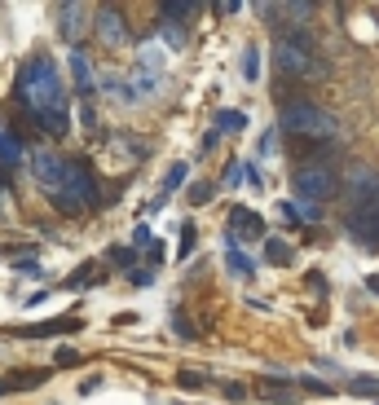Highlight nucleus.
<instances>
[{
	"label": "nucleus",
	"instance_id": "nucleus-1",
	"mask_svg": "<svg viewBox=\"0 0 379 405\" xmlns=\"http://www.w3.org/2000/svg\"><path fill=\"white\" fill-rule=\"evenodd\" d=\"M14 97L22 102V111L35 124H44V133H66V88H62V75H57V66L49 57H31L18 70Z\"/></svg>",
	"mask_w": 379,
	"mask_h": 405
},
{
	"label": "nucleus",
	"instance_id": "nucleus-2",
	"mask_svg": "<svg viewBox=\"0 0 379 405\" xmlns=\"http://www.w3.org/2000/svg\"><path fill=\"white\" fill-rule=\"evenodd\" d=\"M274 62L291 79H322L326 75L322 49L313 44L309 31H278L274 35Z\"/></svg>",
	"mask_w": 379,
	"mask_h": 405
},
{
	"label": "nucleus",
	"instance_id": "nucleus-3",
	"mask_svg": "<svg viewBox=\"0 0 379 405\" xmlns=\"http://www.w3.org/2000/svg\"><path fill=\"white\" fill-rule=\"evenodd\" d=\"M49 198H53V207L62 211V216H80V211L93 207V198H98V176H93L84 163H66L62 185H57Z\"/></svg>",
	"mask_w": 379,
	"mask_h": 405
},
{
	"label": "nucleus",
	"instance_id": "nucleus-4",
	"mask_svg": "<svg viewBox=\"0 0 379 405\" xmlns=\"http://www.w3.org/2000/svg\"><path fill=\"white\" fill-rule=\"evenodd\" d=\"M282 133L326 141V137L340 133V124H335V115H331V111H322V106H313V102H287V106H282Z\"/></svg>",
	"mask_w": 379,
	"mask_h": 405
},
{
	"label": "nucleus",
	"instance_id": "nucleus-5",
	"mask_svg": "<svg viewBox=\"0 0 379 405\" xmlns=\"http://www.w3.org/2000/svg\"><path fill=\"white\" fill-rule=\"evenodd\" d=\"M291 189H295V198H300V202H317V207H322V202L340 189L335 168L322 163V159H304L300 168L291 172Z\"/></svg>",
	"mask_w": 379,
	"mask_h": 405
},
{
	"label": "nucleus",
	"instance_id": "nucleus-6",
	"mask_svg": "<svg viewBox=\"0 0 379 405\" xmlns=\"http://www.w3.org/2000/svg\"><path fill=\"white\" fill-rule=\"evenodd\" d=\"M344 198L349 207H371V202H379V172L371 168V163H353L349 168V181H344Z\"/></svg>",
	"mask_w": 379,
	"mask_h": 405
},
{
	"label": "nucleus",
	"instance_id": "nucleus-7",
	"mask_svg": "<svg viewBox=\"0 0 379 405\" xmlns=\"http://www.w3.org/2000/svg\"><path fill=\"white\" fill-rule=\"evenodd\" d=\"M31 176H35V185H40L44 194H53V189L62 185V176H66V159L62 154H49V150H35L31 154Z\"/></svg>",
	"mask_w": 379,
	"mask_h": 405
},
{
	"label": "nucleus",
	"instance_id": "nucleus-8",
	"mask_svg": "<svg viewBox=\"0 0 379 405\" xmlns=\"http://www.w3.org/2000/svg\"><path fill=\"white\" fill-rule=\"evenodd\" d=\"M159 75H163V53L146 44V49L137 53V79H133V84H137V93H155Z\"/></svg>",
	"mask_w": 379,
	"mask_h": 405
},
{
	"label": "nucleus",
	"instance_id": "nucleus-9",
	"mask_svg": "<svg viewBox=\"0 0 379 405\" xmlns=\"http://www.w3.org/2000/svg\"><path fill=\"white\" fill-rule=\"evenodd\" d=\"M230 234H234V243H256V238H269L265 234V220L256 216V211H247V207H234L230 211Z\"/></svg>",
	"mask_w": 379,
	"mask_h": 405
},
{
	"label": "nucleus",
	"instance_id": "nucleus-10",
	"mask_svg": "<svg viewBox=\"0 0 379 405\" xmlns=\"http://www.w3.org/2000/svg\"><path fill=\"white\" fill-rule=\"evenodd\" d=\"M349 229L358 234L362 243L379 247V202H371V207H358V211H349Z\"/></svg>",
	"mask_w": 379,
	"mask_h": 405
},
{
	"label": "nucleus",
	"instance_id": "nucleus-11",
	"mask_svg": "<svg viewBox=\"0 0 379 405\" xmlns=\"http://www.w3.org/2000/svg\"><path fill=\"white\" fill-rule=\"evenodd\" d=\"M98 35H102V44L120 49V44L128 40V18L120 14V9H102L98 14Z\"/></svg>",
	"mask_w": 379,
	"mask_h": 405
},
{
	"label": "nucleus",
	"instance_id": "nucleus-12",
	"mask_svg": "<svg viewBox=\"0 0 379 405\" xmlns=\"http://www.w3.org/2000/svg\"><path fill=\"white\" fill-rule=\"evenodd\" d=\"M80 321L75 317H57V321H40V326H22V339H49V335H75Z\"/></svg>",
	"mask_w": 379,
	"mask_h": 405
},
{
	"label": "nucleus",
	"instance_id": "nucleus-13",
	"mask_svg": "<svg viewBox=\"0 0 379 405\" xmlns=\"http://www.w3.org/2000/svg\"><path fill=\"white\" fill-rule=\"evenodd\" d=\"M71 70H75V79H80V93L93 97V93H98V75H93V62H89L84 49H71Z\"/></svg>",
	"mask_w": 379,
	"mask_h": 405
},
{
	"label": "nucleus",
	"instance_id": "nucleus-14",
	"mask_svg": "<svg viewBox=\"0 0 379 405\" xmlns=\"http://www.w3.org/2000/svg\"><path fill=\"white\" fill-rule=\"evenodd\" d=\"M256 392H265V397H274V401H291V397H295V379L260 375V379H256Z\"/></svg>",
	"mask_w": 379,
	"mask_h": 405
},
{
	"label": "nucleus",
	"instance_id": "nucleus-15",
	"mask_svg": "<svg viewBox=\"0 0 379 405\" xmlns=\"http://www.w3.org/2000/svg\"><path fill=\"white\" fill-rule=\"evenodd\" d=\"M57 14H62V35H66V40H75L80 27H84V22H80V18H84V9H80V5H62Z\"/></svg>",
	"mask_w": 379,
	"mask_h": 405
},
{
	"label": "nucleus",
	"instance_id": "nucleus-16",
	"mask_svg": "<svg viewBox=\"0 0 379 405\" xmlns=\"http://www.w3.org/2000/svg\"><path fill=\"white\" fill-rule=\"evenodd\" d=\"M225 247H230V269L239 273V278H252V273H256V265H252V256H243V252H239V243H234V238H230V243H225Z\"/></svg>",
	"mask_w": 379,
	"mask_h": 405
},
{
	"label": "nucleus",
	"instance_id": "nucleus-17",
	"mask_svg": "<svg viewBox=\"0 0 379 405\" xmlns=\"http://www.w3.org/2000/svg\"><path fill=\"white\" fill-rule=\"evenodd\" d=\"M265 260L269 265H291V247L282 238H265Z\"/></svg>",
	"mask_w": 379,
	"mask_h": 405
},
{
	"label": "nucleus",
	"instance_id": "nucleus-18",
	"mask_svg": "<svg viewBox=\"0 0 379 405\" xmlns=\"http://www.w3.org/2000/svg\"><path fill=\"white\" fill-rule=\"evenodd\" d=\"M349 392H353V397H379V379H371V375H353V379H349Z\"/></svg>",
	"mask_w": 379,
	"mask_h": 405
},
{
	"label": "nucleus",
	"instance_id": "nucleus-19",
	"mask_svg": "<svg viewBox=\"0 0 379 405\" xmlns=\"http://www.w3.org/2000/svg\"><path fill=\"white\" fill-rule=\"evenodd\" d=\"M243 124H247L243 111H221V115H216V128H221V133H239Z\"/></svg>",
	"mask_w": 379,
	"mask_h": 405
},
{
	"label": "nucleus",
	"instance_id": "nucleus-20",
	"mask_svg": "<svg viewBox=\"0 0 379 405\" xmlns=\"http://www.w3.org/2000/svg\"><path fill=\"white\" fill-rule=\"evenodd\" d=\"M212 194H216V185H212V181H194V185H190V202H194V207L212 202Z\"/></svg>",
	"mask_w": 379,
	"mask_h": 405
},
{
	"label": "nucleus",
	"instance_id": "nucleus-21",
	"mask_svg": "<svg viewBox=\"0 0 379 405\" xmlns=\"http://www.w3.org/2000/svg\"><path fill=\"white\" fill-rule=\"evenodd\" d=\"M194 247H198V229H194V225H190V220H185V225H181V247H176V256H181V260H185L190 252H194Z\"/></svg>",
	"mask_w": 379,
	"mask_h": 405
},
{
	"label": "nucleus",
	"instance_id": "nucleus-22",
	"mask_svg": "<svg viewBox=\"0 0 379 405\" xmlns=\"http://www.w3.org/2000/svg\"><path fill=\"white\" fill-rule=\"evenodd\" d=\"M300 388H304V392H313V397H331V384H326V379H313V375H304V379H300Z\"/></svg>",
	"mask_w": 379,
	"mask_h": 405
},
{
	"label": "nucleus",
	"instance_id": "nucleus-23",
	"mask_svg": "<svg viewBox=\"0 0 379 405\" xmlns=\"http://www.w3.org/2000/svg\"><path fill=\"white\" fill-rule=\"evenodd\" d=\"M176 384H181L185 392H198V388H203V384H207V379H203V375H198V370H181V375H176Z\"/></svg>",
	"mask_w": 379,
	"mask_h": 405
},
{
	"label": "nucleus",
	"instance_id": "nucleus-24",
	"mask_svg": "<svg viewBox=\"0 0 379 405\" xmlns=\"http://www.w3.org/2000/svg\"><path fill=\"white\" fill-rule=\"evenodd\" d=\"M159 14L163 18H190V14H194V5H176V0H168V5H159Z\"/></svg>",
	"mask_w": 379,
	"mask_h": 405
},
{
	"label": "nucleus",
	"instance_id": "nucleus-25",
	"mask_svg": "<svg viewBox=\"0 0 379 405\" xmlns=\"http://www.w3.org/2000/svg\"><path fill=\"white\" fill-rule=\"evenodd\" d=\"M256 57H260L256 49H247V53H243V75H247V79H256Z\"/></svg>",
	"mask_w": 379,
	"mask_h": 405
},
{
	"label": "nucleus",
	"instance_id": "nucleus-26",
	"mask_svg": "<svg viewBox=\"0 0 379 405\" xmlns=\"http://www.w3.org/2000/svg\"><path fill=\"white\" fill-rule=\"evenodd\" d=\"M57 366H80V352L75 348H57Z\"/></svg>",
	"mask_w": 379,
	"mask_h": 405
},
{
	"label": "nucleus",
	"instance_id": "nucleus-27",
	"mask_svg": "<svg viewBox=\"0 0 379 405\" xmlns=\"http://www.w3.org/2000/svg\"><path fill=\"white\" fill-rule=\"evenodd\" d=\"M181 181H185V163H176V168L168 172V181H163V185H168V189H176Z\"/></svg>",
	"mask_w": 379,
	"mask_h": 405
},
{
	"label": "nucleus",
	"instance_id": "nucleus-28",
	"mask_svg": "<svg viewBox=\"0 0 379 405\" xmlns=\"http://www.w3.org/2000/svg\"><path fill=\"white\" fill-rule=\"evenodd\" d=\"M0 150H5V159H18V154H22L14 137H0Z\"/></svg>",
	"mask_w": 379,
	"mask_h": 405
},
{
	"label": "nucleus",
	"instance_id": "nucleus-29",
	"mask_svg": "<svg viewBox=\"0 0 379 405\" xmlns=\"http://www.w3.org/2000/svg\"><path fill=\"white\" fill-rule=\"evenodd\" d=\"M225 397H230V401H243L247 388H243V384H225Z\"/></svg>",
	"mask_w": 379,
	"mask_h": 405
},
{
	"label": "nucleus",
	"instance_id": "nucleus-30",
	"mask_svg": "<svg viewBox=\"0 0 379 405\" xmlns=\"http://www.w3.org/2000/svg\"><path fill=\"white\" fill-rule=\"evenodd\" d=\"M111 260H115V265H133L137 256H133V252H120V247H115V252H111Z\"/></svg>",
	"mask_w": 379,
	"mask_h": 405
},
{
	"label": "nucleus",
	"instance_id": "nucleus-31",
	"mask_svg": "<svg viewBox=\"0 0 379 405\" xmlns=\"http://www.w3.org/2000/svg\"><path fill=\"white\" fill-rule=\"evenodd\" d=\"M366 291H375V295H379V273H371V278H366Z\"/></svg>",
	"mask_w": 379,
	"mask_h": 405
},
{
	"label": "nucleus",
	"instance_id": "nucleus-32",
	"mask_svg": "<svg viewBox=\"0 0 379 405\" xmlns=\"http://www.w3.org/2000/svg\"><path fill=\"white\" fill-rule=\"evenodd\" d=\"M5 388H9V384H0V392H5Z\"/></svg>",
	"mask_w": 379,
	"mask_h": 405
}]
</instances>
